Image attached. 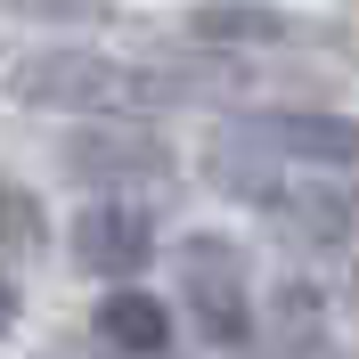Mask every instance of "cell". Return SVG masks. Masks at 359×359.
I'll use <instances>...</instances> for the list:
<instances>
[{
	"label": "cell",
	"mask_w": 359,
	"mask_h": 359,
	"mask_svg": "<svg viewBox=\"0 0 359 359\" xmlns=\"http://www.w3.org/2000/svg\"><path fill=\"white\" fill-rule=\"evenodd\" d=\"M90 327H98L114 351H131V359H156L163 343H172V311H163L156 294H107Z\"/></svg>",
	"instance_id": "obj_6"
},
{
	"label": "cell",
	"mask_w": 359,
	"mask_h": 359,
	"mask_svg": "<svg viewBox=\"0 0 359 359\" xmlns=\"http://www.w3.org/2000/svg\"><path fill=\"white\" fill-rule=\"evenodd\" d=\"M196 33L204 41H286V17H269V8H204Z\"/></svg>",
	"instance_id": "obj_7"
},
{
	"label": "cell",
	"mask_w": 359,
	"mask_h": 359,
	"mask_svg": "<svg viewBox=\"0 0 359 359\" xmlns=\"http://www.w3.org/2000/svg\"><path fill=\"white\" fill-rule=\"evenodd\" d=\"M245 139L269 147V156H294V163H359L351 114H262V123H245Z\"/></svg>",
	"instance_id": "obj_5"
},
{
	"label": "cell",
	"mask_w": 359,
	"mask_h": 359,
	"mask_svg": "<svg viewBox=\"0 0 359 359\" xmlns=\"http://www.w3.org/2000/svg\"><path fill=\"white\" fill-rule=\"evenodd\" d=\"M66 172L74 180H107V188H131V180H172L163 139L147 131H82L66 139Z\"/></svg>",
	"instance_id": "obj_4"
},
{
	"label": "cell",
	"mask_w": 359,
	"mask_h": 359,
	"mask_svg": "<svg viewBox=\"0 0 359 359\" xmlns=\"http://www.w3.org/2000/svg\"><path fill=\"white\" fill-rule=\"evenodd\" d=\"M180 294L212 343H245L253 335V302H245V253L229 237H188L180 245Z\"/></svg>",
	"instance_id": "obj_2"
},
{
	"label": "cell",
	"mask_w": 359,
	"mask_h": 359,
	"mask_svg": "<svg viewBox=\"0 0 359 359\" xmlns=\"http://www.w3.org/2000/svg\"><path fill=\"white\" fill-rule=\"evenodd\" d=\"M8 8H25V17H98L107 0H8Z\"/></svg>",
	"instance_id": "obj_9"
},
{
	"label": "cell",
	"mask_w": 359,
	"mask_h": 359,
	"mask_svg": "<svg viewBox=\"0 0 359 359\" xmlns=\"http://www.w3.org/2000/svg\"><path fill=\"white\" fill-rule=\"evenodd\" d=\"M8 327H17V286L0 278V335H8Z\"/></svg>",
	"instance_id": "obj_10"
},
{
	"label": "cell",
	"mask_w": 359,
	"mask_h": 359,
	"mask_svg": "<svg viewBox=\"0 0 359 359\" xmlns=\"http://www.w3.org/2000/svg\"><path fill=\"white\" fill-rule=\"evenodd\" d=\"M25 107H66V114H163L180 98H204L212 82H188V74H156V66H123V57H90V49H66V57H25L17 74Z\"/></svg>",
	"instance_id": "obj_1"
},
{
	"label": "cell",
	"mask_w": 359,
	"mask_h": 359,
	"mask_svg": "<svg viewBox=\"0 0 359 359\" xmlns=\"http://www.w3.org/2000/svg\"><path fill=\"white\" fill-rule=\"evenodd\" d=\"M0 245H8V253H33V245H41V212H33V196L8 188V180H0Z\"/></svg>",
	"instance_id": "obj_8"
},
{
	"label": "cell",
	"mask_w": 359,
	"mask_h": 359,
	"mask_svg": "<svg viewBox=\"0 0 359 359\" xmlns=\"http://www.w3.org/2000/svg\"><path fill=\"white\" fill-rule=\"evenodd\" d=\"M147 253H156V229L131 204H90L74 221V262L90 278H131V269H147Z\"/></svg>",
	"instance_id": "obj_3"
}]
</instances>
